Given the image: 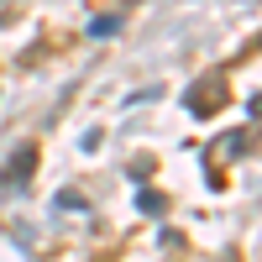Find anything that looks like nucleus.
<instances>
[{"instance_id": "obj_4", "label": "nucleus", "mask_w": 262, "mask_h": 262, "mask_svg": "<svg viewBox=\"0 0 262 262\" xmlns=\"http://www.w3.org/2000/svg\"><path fill=\"white\" fill-rule=\"evenodd\" d=\"M137 210H142V215H163V194L142 189V194H137Z\"/></svg>"}, {"instance_id": "obj_3", "label": "nucleus", "mask_w": 262, "mask_h": 262, "mask_svg": "<svg viewBox=\"0 0 262 262\" xmlns=\"http://www.w3.org/2000/svg\"><path fill=\"white\" fill-rule=\"evenodd\" d=\"M116 27H121L116 16H95V21H90V37H95V42H105V37H116Z\"/></svg>"}, {"instance_id": "obj_2", "label": "nucleus", "mask_w": 262, "mask_h": 262, "mask_svg": "<svg viewBox=\"0 0 262 262\" xmlns=\"http://www.w3.org/2000/svg\"><path fill=\"white\" fill-rule=\"evenodd\" d=\"M32 168H37V147H16V158H11L6 173H0V184H27Z\"/></svg>"}, {"instance_id": "obj_1", "label": "nucleus", "mask_w": 262, "mask_h": 262, "mask_svg": "<svg viewBox=\"0 0 262 262\" xmlns=\"http://www.w3.org/2000/svg\"><path fill=\"white\" fill-rule=\"evenodd\" d=\"M184 105H189L194 116H215V111L226 105V84H221V79H205V84H194V90L184 95Z\"/></svg>"}]
</instances>
